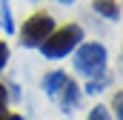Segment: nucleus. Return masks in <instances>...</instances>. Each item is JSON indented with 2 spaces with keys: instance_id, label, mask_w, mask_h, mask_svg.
<instances>
[{
  "instance_id": "obj_14",
  "label": "nucleus",
  "mask_w": 123,
  "mask_h": 120,
  "mask_svg": "<svg viewBox=\"0 0 123 120\" xmlns=\"http://www.w3.org/2000/svg\"><path fill=\"white\" fill-rule=\"evenodd\" d=\"M57 3H74V0H57Z\"/></svg>"
},
{
  "instance_id": "obj_4",
  "label": "nucleus",
  "mask_w": 123,
  "mask_h": 120,
  "mask_svg": "<svg viewBox=\"0 0 123 120\" xmlns=\"http://www.w3.org/2000/svg\"><path fill=\"white\" fill-rule=\"evenodd\" d=\"M55 31V17L49 12H34L31 17H26L23 29H20V43L26 49H40V43Z\"/></svg>"
},
{
  "instance_id": "obj_1",
  "label": "nucleus",
  "mask_w": 123,
  "mask_h": 120,
  "mask_svg": "<svg viewBox=\"0 0 123 120\" xmlns=\"http://www.w3.org/2000/svg\"><path fill=\"white\" fill-rule=\"evenodd\" d=\"M43 91L60 106V112H74L77 109V103H80V86L66 74L60 69H55V72H49L46 77H43Z\"/></svg>"
},
{
  "instance_id": "obj_2",
  "label": "nucleus",
  "mask_w": 123,
  "mask_h": 120,
  "mask_svg": "<svg viewBox=\"0 0 123 120\" xmlns=\"http://www.w3.org/2000/svg\"><path fill=\"white\" fill-rule=\"evenodd\" d=\"M80 43H83V26L80 23H69V26H60V29L52 31L40 43V52H43L46 60H60L66 54H72Z\"/></svg>"
},
{
  "instance_id": "obj_7",
  "label": "nucleus",
  "mask_w": 123,
  "mask_h": 120,
  "mask_svg": "<svg viewBox=\"0 0 123 120\" xmlns=\"http://www.w3.org/2000/svg\"><path fill=\"white\" fill-rule=\"evenodd\" d=\"M112 112H115L117 120H123V89L115 91V97H112Z\"/></svg>"
},
{
  "instance_id": "obj_10",
  "label": "nucleus",
  "mask_w": 123,
  "mask_h": 120,
  "mask_svg": "<svg viewBox=\"0 0 123 120\" xmlns=\"http://www.w3.org/2000/svg\"><path fill=\"white\" fill-rule=\"evenodd\" d=\"M6 106H9V91H6V83H0V114L9 112Z\"/></svg>"
},
{
  "instance_id": "obj_12",
  "label": "nucleus",
  "mask_w": 123,
  "mask_h": 120,
  "mask_svg": "<svg viewBox=\"0 0 123 120\" xmlns=\"http://www.w3.org/2000/svg\"><path fill=\"white\" fill-rule=\"evenodd\" d=\"M0 120H23V114H14V112H3Z\"/></svg>"
},
{
  "instance_id": "obj_9",
  "label": "nucleus",
  "mask_w": 123,
  "mask_h": 120,
  "mask_svg": "<svg viewBox=\"0 0 123 120\" xmlns=\"http://www.w3.org/2000/svg\"><path fill=\"white\" fill-rule=\"evenodd\" d=\"M89 120H112V117H109V109L106 106H94L92 112H89Z\"/></svg>"
},
{
  "instance_id": "obj_11",
  "label": "nucleus",
  "mask_w": 123,
  "mask_h": 120,
  "mask_svg": "<svg viewBox=\"0 0 123 120\" xmlns=\"http://www.w3.org/2000/svg\"><path fill=\"white\" fill-rule=\"evenodd\" d=\"M6 63H9V46H6V43L0 40V72L6 69Z\"/></svg>"
},
{
  "instance_id": "obj_13",
  "label": "nucleus",
  "mask_w": 123,
  "mask_h": 120,
  "mask_svg": "<svg viewBox=\"0 0 123 120\" xmlns=\"http://www.w3.org/2000/svg\"><path fill=\"white\" fill-rule=\"evenodd\" d=\"M120 66H123V46H120Z\"/></svg>"
},
{
  "instance_id": "obj_5",
  "label": "nucleus",
  "mask_w": 123,
  "mask_h": 120,
  "mask_svg": "<svg viewBox=\"0 0 123 120\" xmlns=\"http://www.w3.org/2000/svg\"><path fill=\"white\" fill-rule=\"evenodd\" d=\"M92 9L100 17H106V20H117V17H120V3H117V0H94Z\"/></svg>"
},
{
  "instance_id": "obj_8",
  "label": "nucleus",
  "mask_w": 123,
  "mask_h": 120,
  "mask_svg": "<svg viewBox=\"0 0 123 120\" xmlns=\"http://www.w3.org/2000/svg\"><path fill=\"white\" fill-rule=\"evenodd\" d=\"M106 83H109V74L100 77V80H89V83H86V91H89V94H97V91H103Z\"/></svg>"
},
{
  "instance_id": "obj_6",
  "label": "nucleus",
  "mask_w": 123,
  "mask_h": 120,
  "mask_svg": "<svg viewBox=\"0 0 123 120\" xmlns=\"http://www.w3.org/2000/svg\"><path fill=\"white\" fill-rule=\"evenodd\" d=\"M0 29L6 34H14V20H12V0H0Z\"/></svg>"
},
{
  "instance_id": "obj_3",
  "label": "nucleus",
  "mask_w": 123,
  "mask_h": 120,
  "mask_svg": "<svg viewBox=\"0 0 123 120\" xmlns=\"http://www.w3.org/2000/svg\"><path fill=\"white\" fill-rule=\"evenodd\" d=\"M106 63H109V52L103 43H80L74 52V69L89 80L106 77Z\"/></svg>"
}]
</instances>
